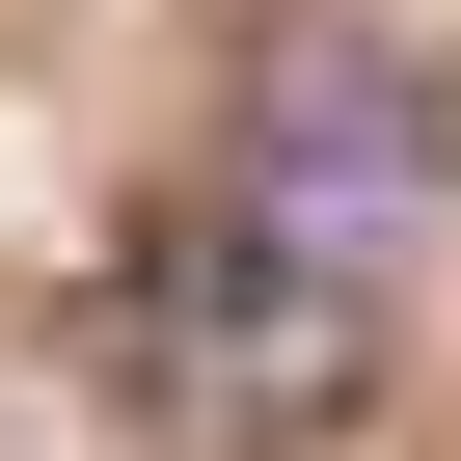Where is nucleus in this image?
<instances>
[{"label":"nucleus","instance_id":"nucleus-1","mask_svg":"<svg viewBox=\"0 0 461 461\" xmlns=\"http://www.w3.org/2000/svg\"><path fill=\"white\" fill-rule=\"evenodd\" d=\"M380 326H407V217H353V190H299L245 136H190L109 217V299H82V353H109V407L163 461H299V434H353Z\"/></svg>","mask_w":461,"mask_h":461},{"label":"nucleus","instance_id":"nucleus-2","mask_svg":"<svg viewBox=\"0 0 461 461\" xmlns=\"http://www.w3.org/2000/svg\"><path fill=\"white\" fill-rule=\"evenodd\" d=\"M217 136L299 163V190H353V217H434V190H461V82H434L407 28H272L245 82H217Z\"/></svg>","mask_w":461,"mask_h":461}]
</instances>
